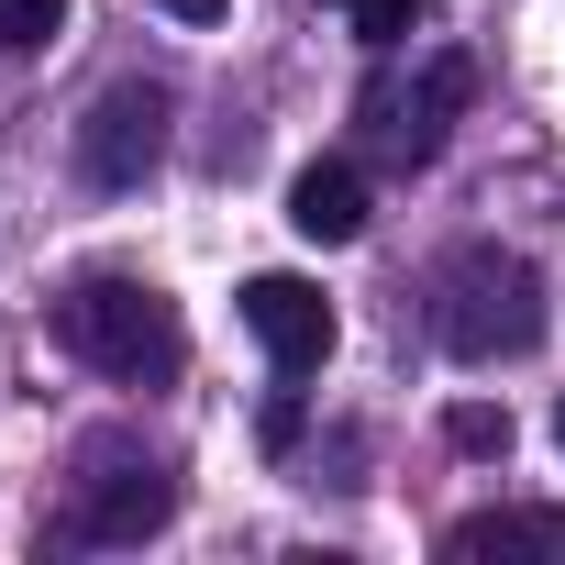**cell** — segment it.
Instances as JSON below:
<instances>
[{"mask_svg":"<svg viewBox=\"0 0 565 565\" xmlns=\"http://www.w3.org/2000/svg\"><path fill=\"white\" fill-rule=\"evenodd\" d=\"M56 344L122 388H167L189 366V322L167 289H145V277H78V289L56 300Z\"/></svg>","mask_w":565,"mask_h":565,"instance_id":"1","label":"cell"},{"mask_svg":"<svg viewBox=\"0 0 565 565\" xmlns=\"http://www.w3.org/2000/svg\"><path fill=\"white\" fill-rule=\"evenodd\" d=\"M322 12H333V23H355L366 45H411V34L433 23V0H322Z\"/></svg>","mask_w":565,"mask_h":565,"instance_id":"9","label":"cell"},{"mask_svg":"<svg viewBox=\"0 0 565 565\" xmlns=\"http://www.w3.org/2000/svg\"><path fill=\"white\" fill-rule=\"evenodd\" d=\"M444 355L455 366H499V355H532L543 344V266L532 255H499V244H466L444 266Z\"/></svg>","mask_w":565,"mask_h":565,"instance_id":"2","label":"cell"},{"mask_svg":"<svg viewBox=\"0 0 565 565\" xmlns=\"http://www.w3.org/2000/svg\"><path fill=\"white\" fill-rule=\"evenodd\" d=\"M167 521H178V477H167V466H100V477L78 488V510H67L78 543H145V532H167Z\"/></svg>","mask_w":565,"mask_h":565,"instance_id":"6","label":"cell"},{"mask_svg":"<svg viewBox=\"0 0 565 565\" xmlns=\"http://www.w3.org/2000/svg\"><path fill=\"white\" fill-rule=\"evenodd\" d=\"M444 444H455V455H510V411L455 399V411H444Z\"/></svg>","mask_w":565,"mask_h":565,"instance_id":"11","label":"cell"},{"mask_svg":"<svg viewBox=\"0 0 565 565\" xmlns=\"http://www.w3.org/2000/svg\"><path fill=\"white\" fill-rule=\"evenodd\" d=\"M156 167H167V89H145V78L100 89L89 122H78V178L89 189H145Z\"/></svg>","mask_w":565,"mask_h":565,"instance_id":"3","label":"cell"},{"mask_svg":"<svg viewBox=\"0 0 565 565\" xmlns=\"http://www.w3.org/2000/svg\"><path fill=\"white\" fill-rule=\"evenodd\" d=\"M156 12H167V23H222L233 0H156Z\"/></svg>","mask_w":565,"mask_h":565,"instance_id":"12","label":"cell"},{"mask_svg":"<svg viewBox=\"0 0 565 565\" xmlns=\"http://www.w3.org/2000/svg\"><path fill=\"white\" fill-rule=\"evenodd\" d=\"M67 34V0H0V56H45Z\"/></svg>","mask_w":565,"mask_h":565,"instance_id":"10","label":"cell"},{"mask_svg":"<svg viewBox=\"0 0 565 565\" xmlns=\"http://www.w3.org/2000/svg\"><path fill=\"white\" fill-rule=\"evenodd\" d=\"M455 565H565V510H477L444 532Z\"/></svg>","mask_w":565,"mask_h":565,"instance_id":"7","label":"cell"},{"mask_svg":"<svg viewBox=\"0 0 565 565\" xmlns=\"http://www.w3.org/2000/svg\"><path fill=\"white\" fill-rule=\"evenodd\" d=\"M466 100H477V67H466V56H433L411 89H388V78H377L355 111H366V134H377L399 167H422V156H444V134H455V111H466Z\"/></svg>","mask_w":565,"mask_h":565,"instance_id":"4","label":"cell"},{"mask_svg":"<svg viewBox=\"0 0 565 565\" xmlns=\"http://www.w3.org/2000/svg\"><path fill=\"white\" fill-rule=\"evenodd\" d=\"M289 222H300V244H355L366 233V178L355 167H300L289 178Z\"/></svg>","mask_w":565,"mask_h":565,"instance_id":"8","label":"cell"},{"mask_svg":"<svg viewBox=\"0 0 565 565\" xmlns=\"http://www.w3.org/2000/svg\"><path fill=\"white\" fill-rule=\"evenodd\" d=\"M244 333L266 344V366L277 377H322V355H333V300L311 289V277H289V266H266V277H244Z\"/></svg>","mask_w":565,"mask_h":565,"instance_id":"5","label":"cell"},{"mask_svg":"<svg viewBox=\"0 0 565 565\" xmlns=\"http://www.w3.org/2000/svg\"><path fill=\"white\" fill-rule=\"evenodd\" d=\"M554 444H565V411H554Z\"/></svg>","mask_w":565,"mask_h":565,"instance_id":"13","label":"cell"}]
</instances>
